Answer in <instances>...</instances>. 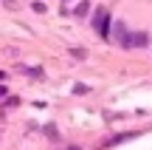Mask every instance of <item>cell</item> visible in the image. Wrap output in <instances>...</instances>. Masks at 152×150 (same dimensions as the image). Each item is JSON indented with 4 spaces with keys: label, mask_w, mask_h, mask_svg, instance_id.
I'll return each instance as SVG.
<instances>
[{
    "label": "cell",
    "mask_w": 152,
    "mask_h": 150,
    "mask_svg": "<svg viewBox=\"0 0 152 150\" xmlns=\"http://www.w3.org/2000/svg\"><path fill=\"white\" fill-rule=\"evenodd\" d=\"M68 150H82V147H76V145H73V147H68Z\"/></svg>",
    "instance_id": "obj_7"
},
{
    "label": "cell",
    "mask_w": 152,
    "mask_h": 150,
    "mask_svg": "<svg viewBox=\"0 0 152 150\" xmlns=\"http://www.w3.org/2000/svg\"><path fill=\"white\" fill-rule=\"evenodd\" d=\"M110 26H113V23H110V11L104 9V6H99L96 14H93V28H96V34H99V37H107Z\"/></svg>",
    "instance_id": "obj_1"
},
{
    "label": "cell",
    "mask_w": 152,
    "mask_h": 150,
    "mask_svg": "<svg viewBox=\"0 0 152 150\" xmlns=\"http://www.w3.org/2000/svg\"><path fill=\"white\" fill-rule=\"evenodd\" d=\"M110 43H118V45H127V40H130V31H127V23L124 20H113V26H110V34H107Z\"/></svg>",
    "instance_id": "obj_2"
},
{
    "label": "cell",
    "mask_w": 152,
    "mask_h": 150,
    "mask_svg": "<svg viewBox=\"0 0 152 150\" xmlns=\"http://www.w3.org/2000/svg\"><path fill=\"white\" fill-rule=\"evenodd\" d=\"M147 34L144 31H135V34H130V40H127V48H144V45H147Z\"/></svg>",
    "instance_id": "obj_3"
},
{
    "label": "cell",
    "mask_w": 152,
    "mask_h": 150,
    "mask_svg": "<svg viewBox=\"0 0 152 150\" xmlns=\"http://www.w3.org/2000/svg\"><path fill=\"white\" fill-rule=\"evenodd\" d=\"M20 71L28 74V77H42V71H39V68H31V65H20Z\"/></svg>",
    "instance_id": "obj_4"
},
{
    "label": "cell",
    "mask_w": 152,
    "mask_h": 150,
    "mask_svg": "<svg viewBox=\"0 0 152 150\" xmlns=\"http://www.w3.org/2000/svg\"><path fill=\"white\" fill-rule=\"evenodd\" d=\"M87 11H90V3H85V0H82V3L76 6V17H85Z\"/></svg>",
    "instance_id": "obj_5"
},
{
    "label": "cell",
    "mask_w": 152,
    "mask_h": 150,
    "mask_svg": "<svg viewBox=\"0 0 152 150\" xmlns=\"http://www.w3.org/2000/svg\"><path fill=\"white\" fill-rule=\"evenodd\" d=\"M45 133H48V139H51V142H56V139H59V136H56V128H54V125H48V128H45Z\"/></svg>",
    "instance_id": "obj_6"
}]
</instances>
